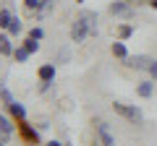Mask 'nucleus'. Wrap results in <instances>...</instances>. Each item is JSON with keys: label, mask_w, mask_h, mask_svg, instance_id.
<instances>
[{"label": "nucleus", "mask_w": 157, "mask_h": 146, "mask_svg": "<svg viewBox=\"0 0 157 146\" xmlns=\"http://www.w3.org/2000/svg\"><path fill=\"white\" fill-rule=\"evenodd\" d=\"M128 68H136V71H147L149 68V57L147 55H128V60H123Z\"/></svg>", "instance_id": "9d476101"}, {"label": "nucleus", "mask_w": 157, "mask_h": 146, "mask_svg": "<svg viewBox=\"0 0 157 146\" xmlns=\"http://www.w3.org/2000/svg\"><path fill=\"white\" fill-rule=\"evenodd\" d=\"M6 112L11 115L16 123H24V120H26V115H29V112H26V104H21V102H13V104L8 107Z\"/></svg>", "instance_id": "1a4fd4ad"}, {"label": "nucleus", "mask_w": 157, "mask_h": 146, "mask_svg": "<svg viewBox=\"0 0 157 146\" xmlns=\"http://www.w3.org/2000/svg\"><path fill=\"white\" fill-rule=\"evenodd\" d=\"M131 34H134V26L131 24H118V29H115V39H131Z\"/></svg>", "instance_id": "2eb2a0df"}, {"label": "nucleus", "mask_w": 157, "mask_h": 146, "mask_svg": "<svg viewBox=\"0 0 157 146\" xmlns=\"http://www.w3.org/2000/svg\"><path fill=\"white\" fill-rule=\"evenodd\" d=\"M26 37H32V39L42 42V39H45V29H42V26H32V29H29V34H26Z\"/></svg>", "instance_id": "412c9836"}, {"label": "nucleus", "mask_w": 157, "mask_h": 146, "mask_svg": "<svg viewBox=\"0 0 157 146\" xmlns=\"http://www.w3.org/2000/svg\"><path fill=\"white\" fill-rule=\"evenodd\" d=\"M24 47H26L32 55H37V52H39V42H37V39H32V37H26V39H24Z\"/></svg>", "instance_id": "4be33fe9"}, {"label": "nucleus", "mask_w": 157, "mask_h": 146, "mask_svg": "<svg viewBox=\"0 0 157 146\" xmlns=\"http://www.w3.org/2000/svg\"><path fill=\"white\" fill-rule=\"evenodd\" d=\"M73 3H78V5H81V3H84V0H73Z\"/></svg>", "instance_id": "a878e982"}, {"label": "nucleus", "mask_w": 157, "mask_h": 146, "mask_svg": "<svg viewBox=\"0 0 157 146\" xmlns=\"http://www.w3.org/2000/svg\"><path fill=\"white\" fill-rule=\"evenodd\" d=\"M42 0H24V13H39Z\"/></svg>", "instance_id": "6ab92c4d"}, {"label": "nucleus", "mask_w": 157, "mask_h": 146, "mask_svg": "<svg viewBox=\"0 0 157 146\" xmlns=\"http://www.w3.org/2000/svg\"><path fill=\"white\" fill-rule=\"evenodd\" d=\"M92 37V29H89V24L84 21V18L78 16L76 21L71 24V42L73 45H81V42H86Z\"/></svg>", "instance_id": "f257e3e1"}, {"label": "nucleus", "mask_w": 157, "mask_h": 146, "mask_svg": "<svg viewBox=\"0 0 157 146\" xmlns=\"http://www.w3.org/2000/svg\"><path fill=\"white\" fill-rule=\"evenodd\" d=\"M6 31L11 34L13 39H16V37H21V34H24V21H21V18H18V16H16V13H13V18H11V24H8V29H6Z\"/></svg>", "instance_id": "ddd939ff"}, {"label": "nucleus", "mask_w": 157, "mask_h": 146, "mask_svg": "<svg viewBox=\"0 0 157 146\" xmlns=\"http://www.w3.org/2000/svg\"><path fill=\"white\" fill-rule=\"evenodd\" d=\"M107 11H110L113 16H121V18H131L134 16V8H131L128 0H113L110 5H107Z\"/></svg>", "instance_id": "7ed1b4c3"}, {"label": "nucleus", "mask_w": 157, "mask_h": 146, "mask_svg": "<svg viewBox=\"0 0 157 146\" xmlns=\"http://www.w3.org/2000/svg\"><path fill=\"white\" fill-rule=\"evenodd\" d=\"M45 146H66V144H60V141H47Z\"/></svg>", "instance_id": "b1692460"}, {"label": "nucleus", "mask_w": 157, "mask_h": 146, "mask_svg": "<svg viewBox=\"0 0 157 146\" xmlns=\"http://www.w3.org/2000/svg\"><path fill=\"white\" fill-rule=\"evenodd\" d=\"M113 110H115V115L126 118L128 123H141V110H139L136 104H126V102H113Z\"/></svg>", "instance_id": "f03ea898"}, {"label": "nucleus", "mask_w": 157, "mask_h": 146, "mask_svg": "<svg viewBox=\"0 0 157 146\" xmlns=\"http://www.w3.org/2000/svg\"><path fill=\"white\" fill-rule=\"evenodd\" d=\"M16 125H13V118H8V112L0 115V133H3V144H8V138L13 136Z\"/></svg>", "instance_id": "6e6552de"}, {"label": "nucleus", "mask_w": 157, "mask_h": 146, "mask_svg": "<svg viewBox=\"0 0 157 146\" xmlns=\"http://www.w3.org/2000/svg\"><path fill=\"white\" fill-rule=\"evenodd\" d=\"M13 37L8 31H3V37H0V52H3V57L6 60H13V52H16V45H13Z\"/></svg>", "instance_id": "0eeeda50"}, {"label": "nucleus", "mask_w": 157, "mask_h": 146, "mask_svg": "<svg viewBox=\"0 0 157 146\" xmlns=\"http://www.w3.org/2000/svg\"><path fill=\"white\" fill-rule=\"evenodd\" d=\"M55 76H58L55 63H42V65L37 68V78H39V84H52V81H55Z\"/></svg>", "instance_id": "20e7f679"}, {"label": "nucleus", "mask_w": 157, "mask_h": 146, "mask_svg": "<svg viewBox=\"0 0 157 146\" xmlns=\"http://www.w3.org/2000/svg\"><path fill=\"white\" fill-rule=\"evenodd\" d=\"M110 52H113V57H118V60H128V55H131L123 39H115V42H113V45H110Z\"/></svg>", "instance_id": "9b49d317"}, {"label": "nucleus", "mask_w": 157, "mask_h": 146, "mask_svg": "<svg viewBox=\"0 0 157 146\" xmlns=\"http://www.w3.org/2000/svg\"><path fill=\"white\" fill-rule=\"evenodd\" d=\"M29 57H32V52L26 50V47H16V52H13V63H29Z\"/></svg>", "instance_id": "dca6fc26"}, {"label": "nucleus", "mask_w": 157, "mask_h": 146, "mask_svg": "<svg viewBox=\"0 0 157 146\" xmlns=\"http://www.w3.org/2000/svg\"><path fill=\"white\" fill-rule=\"evenodd\" d=\"M52 11H55V0H42V8H39L37 16H39V18H45V16H50Z\"/></svg>", "instance_id": "f3484780"}, {"label": "nucleus", "mask_w": 157, "mask_h": 146, "mask_svg": "<svg viewBox=\"0 0 157 146\" xmlns=\"http://www.w3.org/2000/svg\"><path fill=\"white\" fill-rule=\"evenodd\" d=\"M0 97H3V107H6V110L16 102V99H13V94H11V89H8L6 84H3V89H0Z\"/></svg>", "instance_id": "aec40b11"}, {"label": "nucleus", "mask_w": 157, "mask_h": 146, "mask_svg": "<svg viewBox=\"0 0 157 146\" xmlns=\"http://www.w3.org/2000/svg\"><path fill=\"white\" fill-rule=\"evenodd\" d=\"M147 73H149V78L157 81V60H149V68H147Z\"/></svg>", "instance_id": "5701e85b"}, {"label": "nucleus", "mask_w": 157, "mask_h": 146, "mask_svg": "<svg viewBox=\"0 0 157 146\" xmlns=\"http://www.w3.org/2000/svg\"><path fill=\"white\" fill-rule=\"evenodd\" d=\"M147 5H149V8H155V11H157V0H149Z\"/></svg>", "instance_id": "393cba45"}, {"label": "nucleus", "mask_w": 157, "mask_h": 146, "mask_svg": "<svg viewBox=\"0 0 157 146\" xmlns=\"http://www.w3.org/2000/svg\"><path fill=\"white\" fill-rule=\"evenodd\" d=\"M11 18H13V11H11V8H3V11H0V29H3V31L8 29Z\"/></svg>", "instance_id": "a211bd4d"}, {"label": "nucleus", "mask_w": 157, "mask_h": 146, "mask_svg": "<svg viewBox=\"0 0 157 146\" xmlns=\"http://www.w3.org/2000/svg\"><path fill=\"white\" fill-rule=\"evenodd\" d=\"M18 125H21V133H24V138H26L29 144H34V146H37L39 141H42V138H39V130H37V128H32V125H29L26 120H24V123H18Z\"/></svg>", "instance_id": "f8f14e48"}, {"label": "nucleus", "mask_w": 157, "mask_h": 146, "mask_svg": "<svg viewBox=\"0 0 157 146\" xmlns=\"http://www.w3.org/2000/svg\"><path fill=\"white\" fill-rule=\"evenodd\" d=\"M66 146H73V144H66Z\"/></svg>", "instance_id": "bb28decb"}, {"label": "nucleus", "mask_w": 157, "mask_h": 146, "mask_svg": "<svg viewBox=\"0 0 157 146\" xmlns=\"http://www.w3.org/2000/svg\"><path fill=\"white\" fill-rule=\"evenodd\" d=\"M155 84H157L155 78L136 81V97H139V99H152V97H155Z\"/></svg>", "instance_id": "423d86ee"}, {"label": "nucleus", "mask_w": 157, "mask_h": 146, "mask_svg": "<svg viewBox=\"0 0 157 146\" xmlns=\"http://www.w3.org/2000/svg\"><path fill=\"white\" fill-rule=\"evenodd\" d=\"M94 130H97V136H100L102 146H115V136H113L110 125H107L105 120H97V123H94Z\"/></svg>", "instance_id": "39448f33"}, {"label": "nucleus", "mask_w": 157, "mask_h": 146, "mask_svg": "<svg viewBox=\"0 0 157 146\" xmlns=\"http://www.w3.org/2000/svg\"><path fill=\"white\" fill-rule=\"evenodd\" d=\"M81 18H84L86 24H89V29H92V37H97V11H81Z\"/></svg>", "instance_id": "4468645a"}]
</instances>
